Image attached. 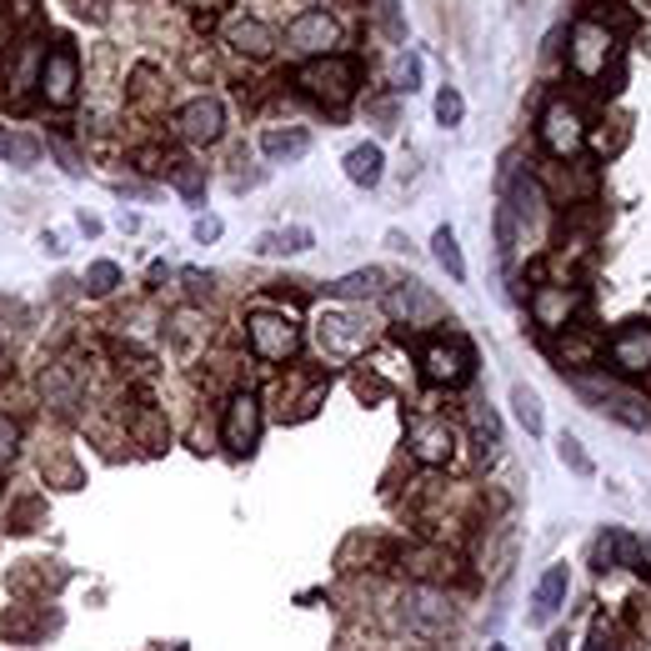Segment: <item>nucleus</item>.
<instances>
[{
	"mask_svg": "<svg viewBox=\"0 0 651 651\" xmlns=\"http://www.w3.org/2000/svg\"><path fill=\"white\" fill-rule=\"evenodd\" d=\"M296 86L311 95V101H321V105H331V111H341V105H346L356 91H361V61H356V55H341V51L316 55V61H301Z\"/></svg>",
	"mask_w": 651,
	"mask_h": 651,
	"instance_id": "1",
	"label": "nucleus"
},
{
	"mask_svg": "<svg viewBox=\"0 0 651 651\" xmlns=\"http://www.w3.org/2000/svg\"><path fill=\"white\" fill-rule=\"evenodd\" d=\"M421 376H426L431 386H467V381L476 376V346H471L461 331L421 341Z\"/></svg>",
	"mask_w": 651,
	"mask_h": 651,
	"instance_id": "2",
	"label": "nucleus"
},
{
	"mask_svg": "<svg viewBox=\"0 0 651 651\" xmlns=\"http://www.w3.org/2000/svg\"><path fill=\"white\" fill-rule=\"evenodd\" d=\"M576 391H582L586 401L597 406V411H607V417H616L622 426L641 431L651 421V401L641 396V391L622 386V381H607V376H576Z\"/></svg>",
	"mask_w": 651,
	"mask_h": 651,
	"instance_id": "3",
	"label": "nucleus"
},
{
	"mask_svg": "<svg viewBox=\"0 0 651 651\" xmlns=\"http://www.w3.org/2000/svg\"><path fill=\"white\" fill-rule=\"evenodd\" d=\"M76 86H80V55L71 40H55L51 51L40 55V80L36 91L46 105H55V111H65V105H76Z\"/></svg>",
	"mask_w": 651,
	"mask_h": 651,
	"instance_id": "4",
	"label": "nucleus"
},
{
	"mask_svg": "<svg viewBox=\"0 0 651 651\" xmlns=\"http://www.w3.org/2000/svg\"><path fill=\"white\" fill-rule=\"evenodd\" d=\"M246 341H251V352L260 356V361H291V356L301 352V326L291 321L286 311H251L246 316Z\"/></svg>",
	"mask_w": 651,
	"mask_h": 651,
	"instance_id": "5",
	"label": "nucleus"
},
{
	"mask_svg": "<svg viewBox=\"0 0 651 651\" xmlns=\"http://www.w3.org/2000/svg\"><path fill=\"white\" fill-rule=\"evenodd\" d=\"M572 71L582 80H601L607 76V65L616 61V30H607V26H597L591 15H582L572 26Z\"/></svg>",
	"mask_w": 651,
	"mask_h": 651,
	"instance_id": "6",
	"label": "nucleus"
},
{
	"mask_svg": "<svg viewBox=\"0 0 651 651\" xmlns=\"http://www.w3.org/2000/svg\"><path fill=\"white\" fill-rule=\"evenodd\" d=\"M316 341L331 361H352L356 352L371 346V321L361 311H326L321 326H316Z\"/></svg>",
	"mask_w": 651,
	"mask_h": 651,
	"instance_id": "7",
	"label": "nucleus"
},
{
	"mask_svg": "<svg viewBox=\"0 0 651 651\" xmlns=\"http://www.w3.org/2000/svg\"><path fill=\"white\" fill-rule=\"evenodd\" d=\"M541 145H547L557 161H572L586 145V116L572 101H551L541 111Z\"/></svg>",
	"mask_w": 651,
	"mask_h": 651,
	"instance_id": "8",
	"label": "nucleus"
},
{
	"mask_svg": "<svg viewBox=\"0 0 651 651\" xmlns=\"http://www.w3.org/2000/svg\"><path fill=\"white\" fill-rule=\"evenodd\" d=\"M336 40H341V26H336V15L331 11H301L296 21L286 26V46L296 55H306V61H316V55H331L336 51Z\"/></svg>",
	"mask_w": 651,
	"mask_h": 651,
	"instance_id": "9",
	"label": "nucleus"
},
{
	"mask_svg": "<svg viewBox=\"0 0 651 651\" xmlns=\"http://www.w3.org/2000/svg\"><path fill=\"white\" fill-rule=\"evenodd\" d=\"M221 442L231 446L235 456L256 451V442H260V396H256V391H235L231 401H226Z\"/></svg>",
	"mask_w": 651,
	"mask_h": 651,
	"instance_id": "10",
	"label": "nucleus"
},
{
	"mask_svg": "<svg viewBox=\"0 0 651 651\" xmlns=\"http://www.w3.org/2000/svg\"><path fill=\"white\" fill-rule=\"evenodd\" d=\"M406 446H411V456H417L421 467H446L456 451V431L446 426V417H411Z\"/></svg>",
	"mask_w": 651,
	"mask_h": 651,
	"instance_id": "11",
	"label": "nucleus"
},
{
	"mask_svg": "<svg viewBox=\"0 0 651 651\" xmlns=\"http://www.w3.org/2000/svg\"><path fill=\"white\" fill-rule=\"evenodd\" d=\"M221 130H226V105L216 101V95H195V101H186L181 111H176V136L191 145L221 141Z\"/></svg>",
	"mask_w": 651,
	"mask_h": 651,
	"instance_id": "12",
	"label": "nucleus"
},
{
	"mask_svg": "<svg viewBox=\"0 0 651 651\" xmlns=\"http://www.w3.org/2000/svg\"><path fill=\"white\" fill-rule=\"evenodd\" d=\"M612 361L626 376H647L651 371V321H626L612 336Z\"/></svg>",
	"mask_w": 651,
	"mask_h": 651,
	"instance_id": "13",
	"label": "nucleus"
},
{
	"mask_svg": "<svg viewBox=\"0 0 651 651\" xmlns=\"http://www.w3.org/2000/svg\"><path fill=\"white\" fill-rule=\"evenodd\" d=\"M576 306H582V291H572V286H536L532 291V316L541 331H572Z\"/></svg>",
	"mask_w": 651,
	"mask_h": 651,
	"instance_id": "14",
	"label": "nucleus"
},
{
	"mask_svg": "<svg viewBox=\"0 0 651 651\" xmlns=\"http://www.w3.org/2000/svg\"><path fill=\"white\" fill-rule=\"evenodd\" d=\"M226 46H231L235 55L266 61V55L281 46V40H276V30L266 26V21H256V15H235V21H226Z\"/></svg>",
	"mask_w": 651,
	"mask_h": 651,
	"instance_id": "15",
	"label": "nucleus"
},
{
	"mask_svg": "<svg viewBox=\"0 0 651 651\" xmlns=\"http://www.w3.org/2000/svg\"><path fill=\"white\" fill-rule=\"evenodd\" d=\"M391 316H401L406 326H431L442 321V301L431 296V286H421V281H401L391 291Z\"/></svg>",
	"mask_w": 651,
	"mask_h": 651,
	"instance_id": "16",
	"label": "nucleus"
},
{
	"mask_svg": "<svg viewBox=\"0 0 651 651\" xmlns=\"http://www.w3.org/2000/svg\"><path fill=\"white\" fill-rule=\"evenodd\" d=\"M566 586H572V572H566V566H547V576L536 582L532 616H536V622H541V626H547L551 616H557L561 607H566Z\"/></svg>",
	"mask_w": 651,
	"mask_h": 651,
	"instance_id": "17",
	"label": "nucleus"
},
{
	"mask_svg": "<svg viewBox=\"0 0 651 651\" xmlns=\"http://www.w3.org/2000/svg\"><path fill=\"white\" fill-rule=\"evenodd\" d=\"M346 181L361 186V191H371V186H381V170H386V156H381V145L376 141H361L346 151Z\"/></svg>",
	"mask_w": 651,
	"mask_h": 651,
	"instance_id": "18",
	"label": "nucleus"
},
{
	"mask_svg": "<svg viewBox=\"0 0 651 651\" xmlns=\"http://www.w3.org/2000/svg\"><path fill=\"white\" fill-rule=\"evenodd\" d=\"M260 151L271 161H301L306 151H311V130L306 126H271L260 130Z\"/></svg>",
	"mask_w": 651,
	"mask_h": 651,
	"instance_id": "19",
	"label": "nucleus"
},
{
	"mask_svg": "<svg viewBox=\"0 0 651 651\" xmlns=\"http://www.w3.org/2000/svg\"><path fill=\"white\" fill-rule=\"evenodd\" d=\"M40 391H46V401L55 406V411H71L76 406V396H80V381H76V371L71 366H46V381H40Z\"/></svg>",
	"mask_w": 651,
	"mask_h": 651,
	"instance_id": "20",
	"label": "nucleus"
},
{
	"mask_svg": "<svg viewBox=\"0 0 651 651\" xmlns=\"http://www.w3.org/2000/svg\"><path fill=\"white\" fill-rule=\"evenodd\" d=\"M316 235L306 226H286V231H266L256 235V256H296V251H311Z\"/></svg>",
	"mask_w": 651,
	"mask_h": 651,
	"instance_id": "21",
	"label": "nucleus"
},
{
	"mask_svg": "<svg viewBox=\"0 0 651 651\" xmlns=\"http://www.w3.org/2000/svg\"><path fill=\"white\" fill-rule=\"evenodd\" d=\"M471 436H476V446H482V461L492 467L496 456H501V421H496L492 406H471Z\"/></svg>",
	"mask_w": 651,
	"mask_h": 651,
	"instance_id": "22",
	"label": "nucleus"
},
{
	"mask_svg": "<svg viewBox=\"0 0 651 651\" xmlns=\"http://www.w3.org/2000/svg\"><path fill=\"white\" fill-rule=\"evenodd\" d=\"M166 181L176 186V191L186 195V201H206V170L195 166V161H186V156H176V161H166Z\"/></svg>",
	"mask_w": 651,
	"mask_h": 651,
	"instance_id": "23",
	"label": "nucleus"
},
{
	"mask_svg": "<svg viewBox=\"0 0 651 651\" xmlns=\"http://www.w3.org/2000/svg\"><path fill=\"white\" fill-rule=\"evenodd\" d=\"M431 256H436V266H442L451 281H467V256H461V246H456L451 226H436V235H431Z\"/></svg>",
	"mask_w": 651,
	"mask_h": 651,
	"instance_id": "24",
	"label": "nucleus"
},
{
	"mask_svg": "<svg viewBox=\"0 0 651 651\" xmlns=\"http://www.w3.org/2000/svg\"><path fill=\"white\" fill-rule=\"evenodd\" d=\"M511 411H516V421L526 426V436H541L547 431V411H541V396H536L532 386H511Z\"/></svg>",
	"mask_w": 651,
	"mask_h": 651,
	"instance_id": "25",
	"label": "nucleus"
},
{
	"mask_svg": "<svg viewBox=\"0 0 651 651\" xmlns=\"http://www.w3.org/2000/svg\"><path fill=\"white\" fill-rule=\"evenodd\" d=\"M40 156H46V141H40V136H26V130L0 136V161H11V166H36Z\"/></svg>",
	"mask_w": 651,
	"mask_h": 651,
	"instance_id": "26",
	"label": "nucleus"
},
{
	"mask_svg": "<svg viewBox=\"0 0 651 651\" xmlns=\"http://www.w3.org/2000/svg\"><path fill=\"white\" fill-rule=\"evenodd\" d=\"M381 286H386V271H381V266H366V271L341 276L331 291H336V296H346V301H356V296H376Z\"/></svg>",
	"mask_w": 651,
	"mask_h": 651,
	"instance_id": "27",
	"label": "nucleus"
},
{
	"mask_svg": "<svg viewBox=\"0 0 651 651\" xmlns=\"http://www.w3.org/2000/svg\"><path fill=\"white\" fill-rule=\"evenodd\" d=\"M130 431H136V442L145 446V451H166V421H161V411H151V406H141L136 411V421H130Z\"/></svg>",
	"mask_w": 651,
	"mask_h": 651,
	"instance_id": "28",
	"label": "nucleus"
},
{
	"mask_svg": "<svg viewBox=\"0 0 651 651\" xmlns=\"http://www.w3.org/2000/svg\"><path fill=\"white\" fill-rule=\"evenodd\" d=\"M116 286H120L116 260H91V266H86V291H91V296H111Z\"/></svg>",
	"mask_w": 651,
	"mask_h": 651,
	"instance_id": "29",
	"label": "nucleus"
},
{
	"mask_svg": "<svg viewBox=\"0 0 651 651\" xmlns=\"http://www.w3.org/2000/svg\"><path fill=\"white\" fill-rule=\"evenodd\" d=\"M376 26L386 40H396L401 46L406 40V15H401V0H376Z\"/></svg>",
	"mask_w": 651,
	"mask_h": 651,
	"instance_id": "30",
	"label": "nucleus"
},
{
	"mask_svg": "<svg viewBox=\"0 0 651 651\" xmlns=\"http://www.w3.org/2000/svg\"><path fill=\"white\" fill-rule=\"evenodd\" d=\"M516 246H521V226H516V216H511V206L501 201V206H496V251L511 256Z\"/></svg>",
	"mask_w": 651,
	"mask_h": 651,
	"instance_id": "31",
	"label": "nucleus"
},
{
	"mask_svg": "<svg viewBox=\"0 0 651 651\" xmlns=\"http://www.w3.org/2000/svg\"><path fill=\"white\" fill-rule=\"evenodd\" d=\"M557 456H561V461H566V467L576 471V476H591V471H597V461H591V456L582 451V442H576L572 431H561V442H557Z\"/></svg>",
	"mask_w": 651,
	"mask_h": 651,
	"instance_id": "32",
	"label": "nucleus"
},
{
	"mask_svg": "<svg viewBox=\"0 0 651 651\" xmlns=\"http://www.w3.org/2000/svg\"><path fill=\"white\" fill-rule=\"evenodd\" d=\"M461 116H467V101H461V91H456V86H442V91H436V120L451 130V126H461Z\"/></svg>",
	"mask_w": 651,
	"mask_h": 651,
	"instance_id": "33",
	"label": "nucleus"
},
{
	"mask_svg": "<svg viewBox=\"0 0 651 651\" xmlns=\"http://www.w3.org/2000/svg\"><path fill=\"white\" fill-rule=\"evenodd\" d=\"M597 356V341H582V336H566V346H561V371L566 366H586Z\"/></svg>",
	"mask_w": 651,
	"mask_h": 651,
	"instance_id": "34",
	"label": "nucleus"
},
{
	"mask_svg": "<svg viewBox=\"0 0 651 651\" xmlns=\"http://www.w3.org/2000/svg\"><path fill=\"white\" fill-rule=\"evenodd\" d=\"M15 451H21V426L11 417H0V467L15 461Z\"/></svg>",
	"mask_w": 651,
	"mask_h": 651,
	"instance_id": "35",
	"label": "nucleus"
},
{
	"mask_svg": "<svg viewBox=\"0 0 651 651\" xmlns=\"http://www.w3.org/2000/svg\"><path fill=\"white\" fill-rule=\"evenodd\" d=\"M216 235H221V221H216V216H195V241H201V246L216 241Z\"/></svg>",
	"mask_w": 651,
	"mask_h": 651,
	"instance_id": "36",
	"label": "nucleus"
},
{
	"mask_svg": "<svg viewBox=\"0 0 651 651\" xmlns=\"http://www.w3.org/2000/svg\"><path fill=\"white\" fill-rule=\"evenodd\" d=\"M401 91H421V61L401 65Z\"/></svg>",
	"mask_w": 651,
	"mask_h": 651,
	"instance_id": "37",
	"label": "nucleus"
},
{
	"mask_svg": "<svg viewBox=\"0 0 651 651\" xmlns=\"http://www.w3.org/2000/svg\"><path fill=\"white\" fill-rule=\"evenodd\" d=\"M586 651H607V626H591V637H586Z\"/></svg>",
	"mask_w": 651,
	"mask_h": 651,
	"instance_id": "38",
	"label": "nucleus"
},
{
	"mask_svg": "<svg viewBox=\"0 0 651 651\" xmlns=\"http://www.w3.org/2000/svg\"><path fill=\"white\" fill-rule=\"evenodd\" d=\"M186 286H191V291H206V286H210V276H201V271H186Z\"/></svg>",
	"mask_w": 651,
	"mask_h": 651,
	"instance_id": "39",
	"label": "nucleus"
},
{
	"mask_svg": "<svg viewBox=\"0 0 651 651\" xmlns=\"http://www.w3.org/2000/svg\"><path fill=\"white\" fill-rule=\"evenodd\" d=\"M0 51H5V21H0Z\"/></svg>",
	"mask_w": 651,
	"mask_h": 651,
	"instance_id": "40",
	"label": "nucleus"
},
{
	"mask_svg": "<svg viewBox=\"0 0 651 651\" xmlns=\"http://www.w3.org/2000/svg\"><path fill=\"white\" fill-rule=\"evenodd\" d=\"M492 651H511V647H492Z\"/></svg>",
	"mask_w": 651,
	"mask_h": 651,
	"instance_id": "41",
	"label": "nucleus"
},
{
	"mask_svg": "<svg viewBox=\"0 0 651 651\" xmlns=\"http://www.w3.org/2000/svg\"><path fill=\"white\" fill-rule=\"evenodd\" d=\"M0 486H5V482H0Z\"/></svg>",
	"mask_w": 651,
	"mask_h": 651,
	"instance_id": "42",
	"label": "nucleus"
}]
</instances>
